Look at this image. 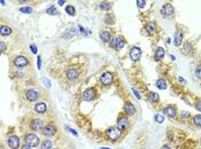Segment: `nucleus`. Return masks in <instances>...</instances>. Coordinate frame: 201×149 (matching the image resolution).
<instances>
[{
    "label": "nucleus",
    "mask_w": 201,
    "mask_h": 149,
    "mask_svg": "<svg viewBox=\"0 0 201 149\" xmlns=\"http://www.w3.org/2000/svg\"><path fill=\"white\" fill-rule=\"evenodd\" d=\"M106 134L112 141H116L121 137V130L118 127H109V128H107Z\"/></svg>",
    "instance_id": "1"
},
{
    "label": "nucleus",
    "mask_w": 201,
    "mask_h": 149,
    "mask_svg": "<svg viewBox=\"0 0 201 149\" xmlns=\"http://www.w3.org/2000/svg\"><path fill=\"white\" fill-rule=\"evenodd\" d=\"M24 141H25V144L27 145H29L30 147H38L39 146V138L34 134V133H29V134H27L25 137H24Z\"/></svg>",
    "instance_id": "2"
},
{
    "label": "nucleus",
    "mask_w": 201,
    "mask_h": 149,
    "mask_svg": "<svg viewBox=\"0 0 201 149\" xmlns=\"http://www.w3.org/2000/svg\"><path fill=\"white\" fill-rule=\"evenodd\" d=\"M161 14H162V16H165V17H170V16H172L173 15V7H172V5L171 3H165L163 6H162V8H161Z\"/></svg>",
    "instance_id": "3"
},
{
    "label": "nucleus",
    "mask_w": 201,
    "mask_h": 149,
    "mask_svg": "<svg viewBox=\"0 0 201 149\" xmlns=\"http://www.w3.org/2000/svg\"><path fill=\"white\" fill-rule=\"evenodd\" d=\"M28 63H29L28 59L25 56H23V55H19V56H15L14 58V64L17 68H24V67L28 65Z\"/></svg>",
    "instance_id": "4"
},
{
    "label": "nucleus",
    "mask_w": 201,
    "mask_h": 149,
    "mask_svg": "<svg viewBox=\"0 0 201 149\" xmlns=\"http://www.w3.org/2000/svg\"><path fill=\"white\" fill-rule=\"evenodd\" d=\"M100 83L103 86H108L113 83V73L110 72H105L102 73L100 77Z\"/></svg>",
    "instance_id": "5"
},
{
    "label": "nucleus",
    "mask_w": 201,
    "mask_h": 149,
    "mask_svg": "<svg viewBox=\"0 0 201 149\" xmlns=\"http://www.w3.org/2000/svg\"><path fill=\"white\" fill-rule=\"evenodd\" d=\"M79 77V70L76 68H69L67 70V78L70 82H75Z\"/></svg>",
    "instance_id": "6"
},
{
    "label": "nucleus",
    "mask_w": 201,
    "mask_h": 149,
    "mask_svg": "<svg viewBox=\"0 0 201 149\" xmlns=\"http://www.w3.org/2000/svg\"><path fill=\"white\" fill-rule=\"evenodd\" d=\"M7 145L12 149H17L20 147V139L16 135H12L7 139Z\"/></svg>",
    "instance_id": "7"
},
{
    "label": "nucleus",
    "mask_w": 201,
    "mask_h": 149,
    "mask_svg": "<svg viewBox=\"0 0 201 149\" xmlns=\"http://www.w3.org/2000/svg\"><path fill=\"white\" fill-rule=\"evenodd\" d=\"M56 132V127L53 124H48L43 128V134L46 137H53Z\"/></svg>",
    "instance_id": "8"
},
{
    "label": "nucleus",
    "mask_w": 201,
    "mask_h": 149,
    "mask_svg": "<svg viewBox=\"0 0 201 149\" xmlns=\"http://www.w3.org/2000/svg\"><path fill=\"white\" fill-rule=\"evenodd\" d=\"M94 98H96V91H94V89H87L83 92V100L92 101Z\"/></svg>",
    "instance_id": "9"
},
{
    "label": "nucleus",
    "mask_w": 201,
    "mask_h": 149,
    "mask_svg": "<svg viewBox=\"0 0 201 149\" xmlns=\"http://www.w3.org/2000/svg\"><path fill=\"white\" fill-rule=\"evenodd\" d=\"M124 45H125V43H124V40H123L121 37H115V38L112 40V46H113L115 49H121V48L124 47Z\"/></svg>",
    "instance_id": "10"
},
{
    "label": "nucleus",
    "mask_w": 201,
    "mask_h": 149,
    "mask_svg": "<svg viewBox=\"0 0 201 149\" xmlns=\"http://www.w3.org/2000/svg\"><path fill=\"white\" fill-rule=\"evenodd\" d=\"M165 115L170 118H176L177 117V109L173 106H167L165 108Z\"/></svg>",
    "instance_id": "11"
},
{
    "label": "nucleus",
    "mask_w": 201,
    "mask_h": 149,
    "mask_svg": "<svg viewBox=\"0 0 201 149\" xmlns=\"http://www.w3.org/2000/svg\"><path fill=\"white\" fill-rule=\"evenodd\" d=\"M140 56H141V49L139 47L134 46L130 49V58H131L132 61H138L140 59Z\"/></svg>",
    "instance_id": "12"
},
{
    "label": "nucleus",
    "mask_w": 201,
    "mask_h": 149,
    "mask_svg": "<svg viewBox=\"0 0 201 149\" xmlns=\"http://www.w3.org/2000/svg\"><path fill=\"white\" fill-rule=\"evenodd\" d=\"M117 126H118V128L121 131L127 130L128 126H129V119L127 118V117H120V118L117 119Z\"/></svg>",
    "instance_id": "13"
},
{
    "label": "nucleus",
    "mask_w": 201,
    "mask_h": 149,
    "mask_svg": "<svg viewBox=\"0 0 201 149\" xmlns=\"http://www.w3.org/2000/svg\"><path fill=\"white\" fill-rule=\"evenodd\" d=\"M183 36H184V33H183L182 30H177V31H176L175 37H173V44H175L176 46H179V45L182 44V41H183Z\"/></svg>",
    "instance_id": "14"
},
{
    "label": "nucleus",
    "mask_w": 201,
    "mask_h": 149,
    "mask_svg": "<svg viewBox=\"0 0 201 149\" xmlns=\"http://www.w3.org/2000/svg\"><path fill=\"white\" fill-rule=\"evenodd\" d=\"M44 127V123H43V120L41 119H34L32 122H31V128L34 130V131H39V130H41Z\"/></svg>",
    "instance_id": "15"
},
{
    "label": "nucleus",
    "mask_w": 201,
    "mask_h": 149,
    "mask_svg": "<svg viewBox=\"0 0 201 149\" xmlns=\"http://www.w3.org/2000/svg\"><path fill=\"white\" fill-rule=\"evenodd\" d=\"M46 110H47V106L45 102H39L34 106V111L37 114H45Z\"/></svg>",
    "instance_id": "16"
},
{
    "label": "nucleus",
    "mask_w": 201,
    "mask_h": 149,
    "mask_svg": "<svg viewBox=\"0 0 201 149\" xmlns=\"http://www.w3.org/2000/svg\"><path fill=\"white\" fill-rule=\"evenodd\" d=\"M25 96H27V99L29 100V101H36L37 99H38V92L37 91H34V89H29V91H27V93H25Z\"/></svg>",
    "instance_id": "17"
},
{
    "label": "nucleus",
    "mask_w": 201,
    "mask_h": 149,
    "mask_svg": "<svg viewBox=\"0 0 201 149\" xmlns=\"http://www.w3.org/2000/svg\"><path fill=\"white\" fill-rule=\"evenodd\" d=\"M100 38L103 43H109L112 40V34L108 30H102L100 32Z\"/></svg>",
    "instance_id": "18"
},
{
    "label": "nucleus",
    "mask_w": 201,
    "mask_h": 149,
    "mask_svg": "<svg viewBox=\"0 0 201 149\" xmlns=\"http://www.w3.org/2000/svg\"><path fill=\"white\" fill-rule=\"evenodd\" d=\"M165 55H166V51H165V48H162V47H158L156 49H155V53H154V59L156 60H162L165 59Z\"/></svg>",
    "instance_id": "19"
},
{
    "label": "nucleus",
    "mask_w": 201,
    "mask_h": 149,
    "mask_svg": "<svg viewBox=\"0 0 201 149\" xmlns=\"http://www.w3.org/2000/svg\"><path fill=\"white\" fill-rule=\"evenodd\" d=\"M124 111H125L128 115H134V114H136V108H134V106L132 103L128 102V103H125V106H124Z\"/></svg>",
    "instance_id": "20"
},
{
    "label": "nucleus",
    "mask_w": 201,
    "mask_h": 149,
    "mask_svg": "<svg viewBox=\"0 0 201 149\" xmlns=\"http://www.w3.org/2000/svg\"><path fill=\"white\" fill-rule=\"evenodd\" d=\"M12 33V29L9 27H6V25H1L0 28V34L1 36H8Z\"/></svg>",
    "instance_id": "21"
},
{
    "label": "nucleus",
    "mask_w": 201,
    "mask_h": 149,
    "mask_svg": "<svg viewBox=\"0 0 201 149\" xmlns=\"http://www.w3.org/2000/svg\"><path fill=\"white\" fill-rule=\"evenodd\" d=\"M148 99L152 103H155L159 101V94L155 93V92H149V95H148Z\"/></svg>",
    "instance_id": "22"
},
{
    "label": "nucleus",
    "mask_w": 201,
    "mask_h": 149,
    "mask_svg": "<svg viewBox=\"0 0 201 149\" xmlns=\"http://www.w3.org/2000/svg\"><path fill=\"white\" fill-rule=\"evenodd\" d=\"M156 87L159 89H167V82L165 80V79H158V82H156Z\"/></svg>",
    "instance_id": "23"
},
{
    "label": "nucleus",
    "mask_w": 201,
    "mask_h": 149,
    "mask_svg": "<svg viewBox=\"0 0 201 149\" xmlns=\"http://www.w3.org/2000/svg\"><path fill=\"white\" fill-rule=\"evenodd\" d=\"M52 147H53V142L51 140H45L41 144V149H52Z\"/></svg>",
    "instance_id": "24"
},
{
    "label": "nucleus",
    "mask_w": 201,
    "mask_h": 149,
    "mask_svg": "<svg viewBox=\"0 0 201 149\" xmlns=\"http://www.w3.org/2000/svg\"><path fill=\"white\" fill-rule=\"evenodd\" d=\"M146 29H147V31H148L149 33H154V32L156 31V25H155V23L149 22V23L146 25Z\"/></svg>",
    "instance_id": "25"
},
{
    "label": "nucleus",
    "mask_w": 201,
    "mask_h": 149,
    "mask_svg": "<svg viewBox=\"0 0 201 149\" xmlns=\"http://www.w3.org/2000/svg\"><path fill=\"white\" fill-rule=\"evenodd\" d=\"M99 8L101 10H109L112 8V3H109V2H100Z\"/></svg>",
    "instance_id": "26"
},
{
    "label": "nucleus",
    "mask_w": 201,
    "mask_h": 149,
    "mask_svg": "<svg viewBox=\"0 0 201 149\" xmlns=\"http://www.w3.org/2000/svg\"><path fill=\"white\" fill-rule=\"evenodd\" d=\"M155 122L156 123H159V124H161V123H163V120H165V115H162V114H156L155 115Z\"/></svg>",
    "instance_id": "27"
},
{
    "label": "nucleus",
    "mask_w": 201,
    "mask_h": 149,
    "mask_svg": "<svg viewBox=\"0 0 201 149\" xmlns=\"http://www.w3.org/2000/svg\"><path fill=\"white\" fill-rule=\"evenodd\" d=\"M193 123H194L197 126L201 127V115H195V116L193 117Z\"/></svg>",
    "instance_id": "28"
},
{
    "label": "nucleus",
    "mask_w": 201,
    "mask_h": 149,
    "mask_svg": "<svg viewBox=\"0 0 201 149\" xmlns=\"http://www.w3.org/2000/svg\"><path fill=\"white\" fill-rule=\"evenodd\" d=\"M46 13H47V14H50V15H56V14H58V12H56V8H55L54 6H51L50 8H47Z\"/></svg>",
    "instance_id": "29"
},
{
    "label": "nucleus",
    "mask_w": 201,
    "mask_h": 149,
    "mask_svg": "<svg viewBox=\"0 0 201 149\" xmlns=\"http://www.w3.org/2000/svg\"><path fill=\"white\" fill-rule=\"evenodd\" d=\"M20 12L25 13V14H30V13H32V8L31 7H22V8H20Z\"/></svg>",
    "instance_id": "30"
},
{
    "label": "nucleus",
    "mask_w": 201,
    "mask_h": 149,
    "mask_svg": "<svg viewBox=\"0 0 201 149\" xmlns=\"http://www.w3.org/2000/svg\"><path fill=\"white\" fill-rule=\"evenodd\" d=\"M66 12H67L69 15H72V16L75 15V8L72 6H67L66 7Z\"/></svg>",
    "instance_id": "31"
},
{
    "label": "nucleus",
    "mask_w": 201,
    "mask_h": 149,
    "mask_svg": "<svg viewBox=\"0 0 201 149\" xmlns=\"http://www.w3.org/2000/svg\"><path fill=\"white\" fill-rule=\"evenodd\" d=\"M191 49H192V48H191L190 43H185V45H184V53H185V54H189Z\"/></svg>",
    "instance_id": "32"
},
{
    "label": "nucleus",
    "mask_w": 201,
    "mask_h": 149,
    "mask_svg": "<svg viewBox=\"0 0 201 149\" xmlns=\"http://www.w3.org/2000/svg\"><path fill=\"white\" fill-rule=\"evenodd\" d=\"M137 6L139 7V8H144L145 7V5H146V1L145 0H137Z\"/></svg>",
    "instance_id": "33"
},
{
    "label": "nucleus",
    "mask_w": 201,
    "mask_h": 149,
    "mask_svg": "<svg viewBox=\"0 0 201 149\" xmlns=\"http://www.w3.org/2000/svg\"><path fill=\"white\" fill-rule=\"evenodd\" d=\"M105 22H106L107 24H113V23H114V20H113V17H112V16L107 15V16L105 17Z\"/></svg>",
    "instance_id": "34"
},
{
    "label": "nucleus",
    "mask_w": 201,
    "mask_h": 149,
    "mask_svg": "<svg viewBox=\"0 0 201 149\" xmlns=\"http://www.w3.org/2000/svg\"><path fill=\"white\" fill-rule=\"evenodd\" d=\"M195 76H197L199 79H201V65H198V67H197V69H195Z\"/></svg>",
    "instance_id": "35"
},
{
    "label": "nucleus",
    "mask_w": 201,
    "mask_h": 149,
    "mask_svg": "<svg viewBox=\"0 0 201 149\" xmlns=\"http://www.w3.org/2000/svg\"><path fill=\"white\" fill-rule=\"evenodd\" d=\"M191 115H190V113H187V111H182V114H180V117L182 119H186L189 118Z\"/></svg>",
    "instance_id": "36"
},
{
    "label": "nucleus",
    "mask_w": 201,
    "mask_h": 149,
    "mask_svg": "<svg viewBox=\"0 0 201 149\" xmlns=\"http://www.w3.org/2000/svg\"><path fill=\"white\" fill-rule=\"evenodd\" d=\"M30 48H31V52H32L34 54H36V53H37V51H38L36 45H31V46H30Z\"/></svg>",
    "instance_id": "37"
},
{
    "label": "nucleus",
    "mask_w": 201,
    "mask_h": 149,
    "mask_svg": "<svg viewBox=\"0 0 201 149\" xmlns=\"http://www.w3.org/2000/svg\"><path fill=\"white\" fill-rule=\"evenodd\" d=\"M0 45H1V52H5V51H6V44H5L3 41H1Z\"/></svg>",
    "instance_id": "38"
},
{
    "label": "nucleus",
    "mask_w": 201,
    "mask_h": 149,
    "mask_svg": "<svg viewBox=\"0 0 201 149\" xmlns=\"http://www.w3.org/2000/svg\"><path fill=\"white\" fill-rule=\"evenodd\" d=\"M67 130L69 131V132H70V133H72L74 135H76V137H77V132H76L75 130H72V128H69V127H67Z\"/></svg>",
    "instance_id": "39"
},
{
    "label": "nucleus",
    "mask_w": 201,
    "mask_h": 149,
    "mask_svg": "<svg viewBox=\"0 0 201 149\" xmlns=\"http://www.w3.org/2000/svg\"><path fill=\"white\" fill-rule=\"evenodd\" d=\"M195 108H197V110H198V111H200V113H201V101H199V102L197 103Z\"/></svg>",
    "instance_id": "40"
},
{
    "label": "nucleus",
    "mask_w": 201,
    "mask_h": 149,
    "mask_svg": "<svg viewBox=\"0 0 201 149\" xmlns=\"http://www.w3.org/2000/svg\"><path fill=\"white\" fill-rule=\"evenodd\" d=\"M132 91H134V95H136V98H137V99H140V95H139V93H138V92H137V91H136L134 89H132Z\"/></svg>",
    "instance_id": "41"
},
{
    "label": "nucleus",
    "mask_w": 201,
    "mask_h": 149,
    "mask_svg": "<svg viewBox=\"0 0 201 149\" xmlns=\"http://www.w3.org/2000/svg\"><path fill=\"white\" fill-rule=\"evenodd\" d=\"M40 67H41V58L38 56V69H40Z\"/></svg>",
    "instance_id": "42"
},
{
    "label": "nucleus",
    "mask_w": 201,
    "mask_h": 149,
    "mask_svg": "<svg viewBox=\"0 0 201 149\" xmlns=\"http://www.w3.org/2000/svg\"><path fill=\"white\" fill-rule=\"evenodd\" d=\"M21 149H31V147H30L29 145H27V144H25V145H23V146L21 147Z\"/></svg>",
    "instance_id": "43"
},
{
    "label": "nucleus",
    "mask_w": 201,
    "mask_h": 149,
    "mask_svg": "<svg viewBox=\"0 0 201 149\" xmlns=\"http://www.w3.org/2000/svg\"><path fill=\"white\" fill-rule=\"evenodd\" d=\"M65 2H66V1H65V0H63V1H62V0H59V1H58V3H59V5H60V6H62V5H63V3H65Z\"/></svg>",
    "instance_id": "44"
},
{
    "label": "nucleus",
    "mask_w": 201,
    "mask_h": 149,
    "mask_svg": "<svg viewBox=\"0 0 201 149\" xmlns=\"http://www.w3.org/2000/svg\"><path fill=\"white\" fill-rule=\"evenodd\" d=\"M161 149H171V148H170L169 146H167V145H166V146H163V147H162Z\"/></svg>",
    "instance_id": "45"
},
{
    "label": "nucleus",
    "mask_w": 201,
    "mask_h": 149,
    "mask_svg": "<svg viewBox=\"0 0 201 149\" xmlns=\"http://www.w3.org/2000/svg\"><path fill=\"white\" fill-rule=\"evenodd\" d=\"M179 80H180V82H182V83H184V84H185V83H186V82H185V80H184V79H183V78H179Z\"/></svg>",
    "instance_id": "46"
},
{
    "label": "nucleus",
    "mask_w": 201,
    "mask_h": 149,
    "mask_svg": "<svg viewBox=\"0 0 201 149\" xmlns=\"http://www.w3.org/2000/svg\"><path fill=\"white\" fill-rule=\"evenodd\" d=\"M170 58H171V60H173V61H175V60H176V58H175V56H173V55H170Z\"/></svg>",
    "instance_id": "47"
},
{
    "label": "nucleus",
    "mask_w": 201,
    "mask_h": 149,
    "mask_svg": "<svg viewBox=\"0 0 201 149\" xmlns=\"http://www.w3.org/2000/svg\"><path fill=\"white\" fill-rule=\"evenodd\" d=\"M101 149H110V148H106V147H102Z\"/></svg>",
    "instance_id": "48"
}]
</instances>
